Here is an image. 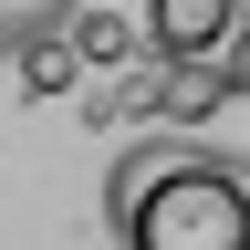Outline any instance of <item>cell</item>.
Returning <instances> with one entry per match:
<instances>
[{"label":"cell","instance_id":"8992f818","mask_svg":"<svg viewBox=\"0 0 250 250\" xmlns=\"http://www.w3.org/2000/svg\"><path fill=\"white\" fill-rule=\"evenodd\" d=\"M73 42H83V62H125L146 42V21H115V11H73Z\"/></svg>","mask_w":250,"mask_h":250},{"label":"cell","instance_id":"5b68a950","mask_svg":"<svg viewBox=\"0 0 250 250\" xmlns=\"http://www.w3.org/2000/svg\"><path fill=\"white\" fill-rule=\"evenodd\" d=\"M73 73H94V62H83V42H73V31H52V42H31V52H21V94H62V83H73Z\"/></svg>","mask_w":250,"mask_h":250},{"label":"cell","instance_id":"3957f363","mask_svg":"<svg viewBox=\"0 0 250 250\" xmlns=\"http://www.w3.org/2000/svg\"><path fill=\"white\" fill-rule=\"evenodd\" d=\"M240 11L250 0H146V42H156V62L167 52H229Z\"/></svg>","mask_w":250,"mask_h":250},{"label":"cell","instance_id":"277c9868","mask_svg":"<svg viewBox=\"0 0 250 250\" xmlns=\"http://www.w3.org/2000/svg\"><path fill=\"white\" fill-rule=\"evenodd\" d=\"M83 0H0V62H21L31 42H52V31H73Z\"/></svg>","mask_w":250,"mask_h":250},{"label":"cell","instance_id":"6da1fadb","mask_svg":"<svg viewBox=\"0 0 250 250\" xmlns=\"http://www.w3.org/2000/svg\"><path fill=\"white\" fill-rule=\"evenodd\" d=\"M104 219L125 250H250V177L208 146H125L104 177Z\"/></svg>","mask_w":250,"mask_h":250},{"label":"cell","instance_id":"7a4b0ae2","mask_svg":"<svg viewBox=\"0 0 250 250\" xmlns=\"http://www.w3.org/2000/svg\"><path fill=\"white\" fill-rule=\"evenodd\" d=\"M229 94L240 83H229L219 52H167V62H156V125H208Z\"/></svg>","mask_w":250,"mask_h":250}]
</instances>
